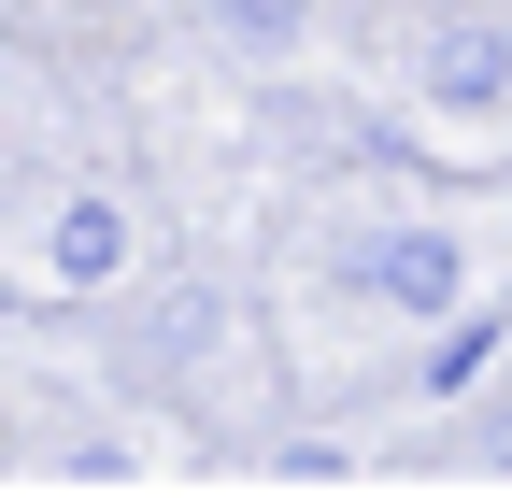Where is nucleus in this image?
I'll return each mask as SVG.
<instances>
[{"label": "nucleus", "mask_w": 512, "mask_h": 498, "mask_svg": "<svg viewBox=\"0 0 512 498\" xmlns=\"http://www.w3.org/2000/svg\"><path fill=\"white\" fill-rule=\"evenodd\" d=\"M43 271H57V285H114V271H128V214L100 200V185L43 214Z\"/></svg>", "instance_id": "f257e3e1"}, {"label": "nucleus", "mask_w": 512, "mask_h": 498, "mask_svg": "<svg viewBox=\"0 0 512 498\" xmlns=\"http://www.w3.org/2000/svg\"><path fill=\"white\" fill-rule=\"evenodd\" d=\"M413 72H427V100L484 114V100L512 86V43H498V29H427V57H413Z\"/></svg>", "instance_id": "f03ea898"}, {"label": "nucleus", "mask_w": 512, "mask_h": 498, "mask_svg": "<svg viewBox=\"0 0 512 498\" xmlns=\"http://www.w3.org/2000/svg\"><path fill=\"white\" fill-rule=\"evenodd\" d=\"M356 271L399 299V314H441V299H456V242H441V228H399V242H370Z\"/></svg>", "instance_id": "7ed1b4c3"}, {"label": "nucleus", "mask_w": 512, "mask_h": 498, "mask_svg": "<svg viewBox=\"0 0 512 498\" xmlns=\"http://www.w3.org/2000/svg\"><path fill=\"white\" fill-rule=\"evenodd\" d=\"M214 328H228V299H200V285H171L157 314H143V342H157V356H200Z\"/></svg>", "instance_id": "20e7f679"}, {"label": "nucleus", "mask_w": 512, "mask_h": 498, "mask_svg": "<svg viewBox=\"0 0 512 498\" xmlns=\"http://www.w3.org/2000/svg\"><path fill=\"white\" fill-rule=\"evenodd\" d=\"M299 15H313V0H214L228 43H299Z\"/></svg>", "instance_id": "39448f33"}, {"label": "nucleus", "mask_w": 512, "mask_h": 498, "mask_svg": "<svg viewBox=\"0 0 512 498\" xmlns=\"http://www.w3.org/2000/svg\"><path fill=\"white\" fill-rule=\"evenodd\" d=\"M498 342H512V328H498V314H470V328H456V342H441V356H427V385H441V399H456V385H470V370H484V356H498Z\"/></svg>", "instance_id": "423d86ee"}]
</instances>
